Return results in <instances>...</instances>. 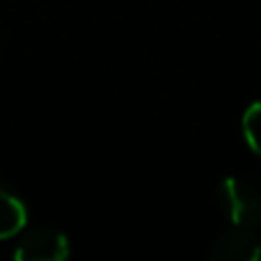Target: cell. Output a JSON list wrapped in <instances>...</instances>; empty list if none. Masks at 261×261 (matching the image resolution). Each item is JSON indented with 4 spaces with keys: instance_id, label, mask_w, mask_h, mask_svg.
Listing matches in <instances>:
<instances>
[{
    "instance_id": "4",
    "label": "cell",
    "mask_w": 261,
    "mask_h": 261,
    "mask_svg": "<svg viewBox=\"0 0 261 261\" xmlns=\"http://www.w3.org/2000/svg\"><path fill=\"white\" fill-rule=\"evenodd\" d=\"M28 222V208L16 197V193L7 188H0V241L12 239L25 227Z\"/></svg>"
},
{
    "instance_id": "1",
    "label": "cell",
    "mask_w": 261,
    "mask_h": 261,
    "mask_svg": "<svg viewBox=\"0 0 261 261\" xmlns=\"http://www.w3.org/2000/svg\"><path fill=\"white\" fill-rule=\"evenodd\" d=\"M218 197L222 211L234 227L261 231V190L239 176H229L220 184Z\"/></svg>"
},
{
    "instance_id": "3",
    "label": "cell",
    "mask_w": 261,
    "mask_h": 261,
    "mask_svg": "<svg viewBox=\"0 0 261 261\" xmlns=\"http://www.w3.org/2000/svg\"><path fill=\"white\" fill-rule=\"evenodd\" d=\"M208 257L213 261H257L261 259V236L254 229L234 227L213 241Z\"/></svg>"
},
{
    "instance_id": "2",
    "label": "cell",
    "mask_w": 261,
    "mask_h": 261,
    "mask_svg": "<svg viewBox=\"0 0 261 261\" xmlns=\"http://www.w3.org/2000/svg\"><path fill=\"white\" fill-rule=\"evenodd\" d=\"M71 252L69 239L58 229L41 227L35 229L14 250L16 261H64Z\"/></svg>"
},
{
    "instance_id": "5",
    "label": "cell",
    "mask_w": 261,
    "mask_h": 261,
    "mask_svg": "<svg viewBox=\"0 0 261 261\" xmlns=\"http://www.w3.org/2000/svg\"><path fill=\"white\" fill-rule=\"evenodd\" d=\"M243 138L257 156H261V101H254L243 113Z\"/></svg>"
}]
</instances>
